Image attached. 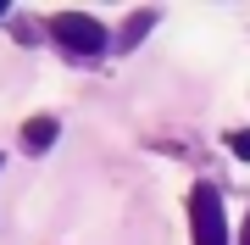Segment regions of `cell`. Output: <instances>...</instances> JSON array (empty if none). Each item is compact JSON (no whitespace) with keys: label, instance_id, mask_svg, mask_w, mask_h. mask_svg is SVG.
Listing matches in <instances>:
<instances>
[{"label":"cell","instance_id":"6da1fadb","mask_svg":"<svg viewBox=\"0 0 250 245\" xmlns=\"http://www.w3.org/2000/svg\"><path fill=\"white\" fill-rule=\"evenodd\" d=\"M50 34H56V45H62L67 56H78V62H95V56H106V50H111L106 22L83 17V11H62V17L50 22Z\"/></svg>","mask_w":250,"mask_h":245},{"label":"cell","instance_id":"7a4b0ae2","mask_svg":"<svg viewBox=\"0 0 250 245\" xmlns=\"http://www.w3.org/2000/svg\"><path fill=\"white\" fill-rule=\"evenodd\" d=\"M189 228H195V245H228V223H223V195L211 184H200L189 195Z\"/></svg>","mask_w":250,"mask_h":245},{"label":"cell","instance_id":"3957f363","mask_svg":"<svg viewBox=\"0 0 250 245\" xmlns=\"http://www.w3.org/2000/svg\"><path fill=\"white\" fill-rule=\"evenodd\" d=\"M56 134H62V123H56V117H28L22 123V151H50L56 145Z\"/></svg>","mask_w":250,"mask_h":245},{"label":"cell","instance_id":"277c9868","mask_svg":"<svg viewBox=\"0 0 250 245\" xmlns=\"http://www.w3.org/2000/svg\"><path fill=\"white\" fill-rule=\"evenodd\" d=\"M150 28H156V11H134V17H128V28H123V34L111 39V50H134L139 39L150 34Z\"/></svg>","mask_w":250,"mask_h":245},{"label":"cell","instance_id":"5b68a950","mask_svg":"<svg viewBox=\"0 0 250 245\" xmlns=\"http://www.w3.org/2000/svg\"><path fill=\"white\" fill-rule=\"evenodd\" d=\"M228 151H233V156H245V162H250V128H233V134H228Z\"/></svg>","mask_w":250,"mask_h":245},{"label":"cell","instance_id":"8992f818","mask_svg":"<svg viewBox=\"0 0 250 245\" xmlns=\"http://www.w3.org/2000/svg\"><path fill=\"white\" fill-rule=\"evenodd\" d=\"M239 245H250V218H245V234H239Z\"/></svg>","mask_w":250,"mask_h":245},{"label":"cell","instance_id":"52a82bcc","mask_svg":"<svg viewBox=\"0 0 250 245\" xmlns=\"http://www.w3.org/2000/svg\"><path fill=\"white\" fill-rule=\"evenodd\" d=\"M6 11H11V6H6V0H0V17H6Z\"/></svg>","mask_w":250,"mask_h":245}]
</instances>
